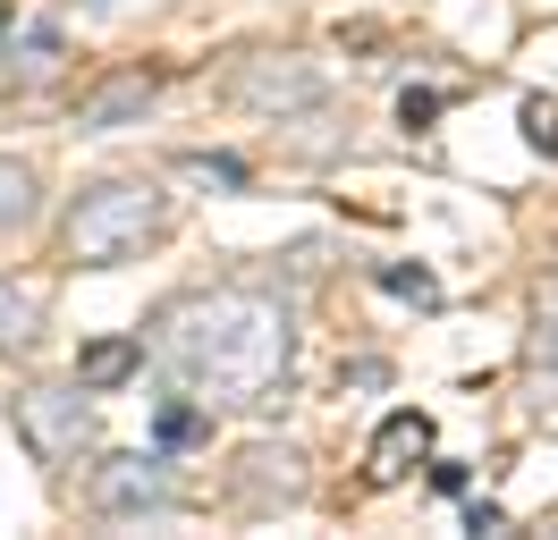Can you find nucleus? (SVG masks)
Here are the masks:
<instances>
[{
	"instance_id": "1",
	"label": "nucleus",
	"mask_w": 558,
	"mask_h": 540,
	"mask_svg": "<svg viewBox=\"0 0 558 540\" xmlns=\"http://www.w3.org/2000/svg\"><path fill=\"white\" fill-rule=\"evenodd\" d=\"M153 364L204 405H271L288 397L296 312L279 287H204L153 321Z\"/></svg>"
},
{
	"instance_id": "2",
	"label": "nucleus",
	"mask_w": 558,
	"mask_h": 540,
	"mask_svg": "<svg viewBox=\"0 0 558 540\" xmlns=\"http://www.w3.org/2000/svg\"><path fill=\"white\" fill-rule=\"evenodd\" d=\"M170 220V195L153 186V177H102V186H85L69 211V262L76 270H110V262H136L144 245L161 236Z\"/></svg>"
},
{
	"instance_id": "3",
	"label": "nucleus",
	"mask_w": 558,
	"mask_h": 540,
	"mask_svg": "<svg viewBox=\"0 0 558 540\" xmlns=\"http://www.w3.org/2000/svg\"><path fill=\"white\" fill-rule=\"evenodd\" d=\"M17 439H26V456H35V465H51V472L102 456V414H94V389H26V397H17Z\"/></svg>"
},
{
	"instance_id": "4",
	"label": "nucleus",
	"mask_w": 558,
	"mask_h": 540,
	"mask_svg": "<svg viewBox=\"0 0 558 540\" xmlns=\"http://www.w3.org/2000/svg\"><path fill=\"white\" fill-rule=\"evenodd\" d=\"M229 101L254 110V119H296V110H322V68L296 60V51H254V60L229 68Z\"/></svg>"
},
{
	"instance_id": "5",
	"label": "nucleus",
	"mask_w": 558,
	"mask_h": 540,
	"mask_svg": "<svg viewBox=\"0 0 558 540\" xmlns=\"http://www.w3.org/2000/svg\"><path fill=\"white\" fill-rule=\"evenodd\" d=\"M94 515H110V524H128V515H161V506H178V481H170V447H153V456H102L94 465Z\"/></svg>"
},
{
	"instance_id": "6",
	"label": "nucleus",
	"mask_w": 558,
	"mask_h": 540,
	"mask_svg": "<svg viewBox=\"0 0 558 540\" xmlns=\"http://www.w3.org/2000/svg\"><path fill=\"white\" fill-rule=\"evenodd\" d=\"M153 101H161V76H153V68H110L102 85H85V94H76V135L136 127Z\"/></svg>"
},
{
	"instance_id": "7",
	"label": "nucleus",
	"mask_w": 558,
	"mask_h": 540,
	"mask_svg": "<svg viewBox=\"0 0 558 540\" xmlns=\"http://www.w3.org/2000/svg\"><path fill=\"white\" fill-rule=\"evenodd\" d=\"M305 490H314V472H305L296 447H271V439H263V447H245V456H238V506H245V515L296 506Z\"/></svg>"
},
{
	"instance_id": "8",
	"label": "nucleus",
	"mask_w": 558,
	"mask_h": 540,
	"mask_svg": "<svg viewBox=\"0 0 558 540\" xmlns=\"http://www.w3.org/2000/svg\"><path fill=\"white\" fill-rule=\"evenodd\" d=\"M415 456H432V414H389L381 431H373V456H364V481L373 490H389V481H407L415 472Z\"/></svg>"
},
{
	"instance_id": "9",
	"label": "nucleus",
	"mask_w": 558,
	"mask_h": 540,
	"mask_svg": "<svg viewBox=\"0 0 558 540\" xmlns=\"http://www.w3.org/2000/svg\"><path fill=\"white\" fill-rule=\"evenodd\" d=\"M136 371H144V338H94V346L76 355V389L110 397V389H128Z\"/></svg>"
},
{
	"instance_id": "10",
	"label": "nucleus",
	"mask_w": 558,
	"mask_h": 540,
	"mask_svg": "<svg viewBox=\"0 0 558 540\" xmlns=\"http://www.w3.org/2000/svg\"><path fill=\"white\" fill-rule=\"evenodd\" d=\"M35 211H43V177H35V161L0 152V236L35 229Z\"/></svg>"
},
{
	"instance_id": "11",
	"label": "nucleus",
	"mask_w": 558,
	"mask_h": 540,
	"mask_svg": "<svg viewBox=\"0 0 558 540\" xmlns=\"http://www.w3.org/2000/svg\"><path fill=\"white\" fill-rule=\"evenodd\" d=\"M35 346H43V304L17 279H0V355H35Z\"/></svg>"
},
{
	"instance_id": "12",
	"label": "nucleus",
	"mask_w": 558,
	"mask_h": 540,
	"mask_svg": "<svg viewBox=\"0 0 558 540\" xmlns=\"http://www.w3.org/2000/svg\"><path fill=\"white\" fill-rule=\"evenodd\" d=\"M195 439H211V405L170 397L161 414H153V447H195Z\"/></svg>"
},
{
	"instance_id": "13",
	"label": "nucleus",
	"mask_w": 558,
	"mask_h": 540,
	"mask_svg": "<svg viewBox=\"0 0 558 540\" xmlns=\"http://www.w3.org/2000/svg\"><path fill=\"white\" fill-rule=\"evenodd\" d=\"M178 169L204 177V186H220V195H245V186H254V169H245L238 152H178Z\"/></svg>"
},
{
	"instance_id": "14",
	"label": "nucleus",
	"mask_w": 558,
	"mask_h": 540,
	"mask_svg": "<svg viewBox=\"0 0 558 540\" xmlns=\"http://www.w3.org/2000/svg\"><path fill=\"white\" fill-rule=\"evenodd\" d=\"M60 68V26H26L17 34V85H43Z\"/></svg>"
},
{
	"instance_id": "15",
	"label": "nucleus",
	"mask_w": 558,
	"mask_h": 540,
	"mask_svg": "<svg viewBox=\"0 0 558 540\" xmlns=\"http://www.w3.org/2000/svg\"><path fill=\"white\" fill-rule=\"evenodd\" d=\"M381 287H389V296H407V304H440V279H432V270H407V262H389Z\"/></svg>"
},
{
	"instance_id": "16",
	"label": "nucleus",
	"mask_w": 558,
	"mask_h": 540,
	"mask_svg": "<svg viewBox=\"0 0 558 540\" xmlns=\"http://www.w3.org/2000/svg\"><path fill=\"white\" fill-rule=\"evenodd\" d=\"M440 110H449V94H432V85H407V94H398V119H407V127H432Z\"/></svg>"
},
{
	"instance_id": "17",
	"label": "nucleus",
	"mask_w": 558,
	"mask_h": 540,
	"mask_svg": "<svg viewBox=\"0 0 558 540\" xmlns=\"http://www.w3.org/2000/svg\"><path fill=\"white\" fill-rule=\"evenodd\" d=\"M524 135H533V144H542V152H550V135H558V110H550V101H542V94L524 101Z\"/></svg>"
},
{
	"instance_id": "18",
	"label": "nucleus",
	"mask_w": 558,
	"mask_h": 540,
	"mask_svg": "<svg viewBox=\"0 0 558 540\" xmlns=\"http://www.w3.org/2000/svg\"><path fill=\"white\" fill-rule=\"evenodd\" d=\"M465 532H508V515H499L490 499H474V506H465Z\"/></svg>"
},
{
	"instance_id": "19",
	"label": "nucleus",
	"mask_w": 558,
	"mask_h": 540,
	"mask_svg": "<svg viewBox=\"0 0 558 540\" xmlns=\"http://www.w3.org/2000/svg\"><path fill=\"white\" fill-rule=\"evenodd\" d=\"M9 34H17V17H9V0H0V42H9Z\"/></svg>"
},
{
	"instance_id": "20",
	"label": "nucleus",
	"mask_w": 558,
	"mask_h": 540,
	"mask_svg": "<svg viewBox=\"0 0 558 540\" xmlns=\"http://www.w3.org/2000/svg\"><path fill=\"white\" fill-rule=\"evenodd\" d=\"M550 152H558V135H550Z\"/></svg>"
}]
</instances>
